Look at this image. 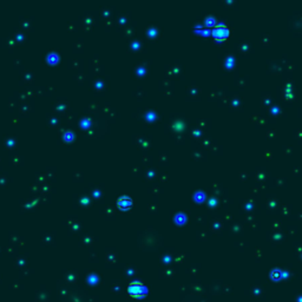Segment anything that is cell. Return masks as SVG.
<instances>
[{
  "label": "cell",
  "instance_id": "obj_2",
  "mask_svg": "<svg viewBox=\"0 0 302 302\" xmlns=\"http://www.w3.org/2000/svg\"><path fill=\"white\" fill-rule=\"evenodd\" d=\"M129 291H130L132 295H140V294H143V293L145 291V289H144V287H143L140 283H133V284L130 286Z\"/></svg>",
  "mask_w": 302,
  "mask_h": 302
},
{
  "label": "cell",
  "instance_id": "obj_1",
  "mask_svg": "<svg viewBox=\"0 0 302 302\" xmlns=\"http://www.w3.org/2000/svg\"><path fill=\"white\" fill-rule=\"evenodd\" d=\"M211 34H212V37L216 40H224V39L228 38V36H229V30L226 28L224 25H218V26H215L212 28Z\"/></svg>",
  "mask_w": 302,
  "mask_h": 302
},
{
  "label": "cell",
  "instance_id": "obj_3",
  "mask_svg": "<svg viewBox=\"0 0 302 302\" xmlns=\"http://www.w3.org/2000/svg\"><path fill=\"white\" fill-rule=\"evenodd\" d=\"M118 204H119V207H122L123 209H126V208H129L130 205H131V201L127 198H122L119 202H118Z\"/></svg>",
  "mask_w": 302,
  "mask_h": 302
}]
</instances>
